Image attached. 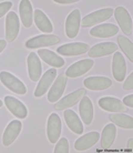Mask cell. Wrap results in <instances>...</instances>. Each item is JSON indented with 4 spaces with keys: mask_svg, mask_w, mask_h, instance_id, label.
<instances>
[{
    "mask_svg": "<svg viewBox=\"0 0 133 153\" xmlns=\"http://www.w3.org/2000/svg\"><path fill=\"white\" fill-rule=\"evenodd\" d=\"M38 56L40 57V59H42L46 63H48V65L53 67V68H61L65 63V59H62L60 56H58L57 53H54L51 50H38Z\"/></svg>",
    "mask_w": 133,
    "mask_h": 153,
    "instance_id": "obj_24",
    "label": "cell"
},
{
    "mask_svg": "<svg viewBox=\"0 0 133 153\" xmlns=\"http://www.w3.org/2000/svg\"><path fill=\"white\" fill-rule=\"evenodd\" d=\"M27 65H28V73L32 81H38L41 76L42 67L40 59L34 52H30L27 58Z\"/></svg>",
    "mask_w": 133,
    "mask_h": 153,
    "instance_id": "obj_18",
    "label": "cell"
},
{
    "mask_svg": "<svg viewBox=\"0 0 133 153\" xmlns=\"http://www.w3.org/2000/svg\"><path fill=\"white\" fill-rule=\"evenodd\" d=\"M113 9L112 8H104V9H100L97 11H93L85 16L83 19L81 20V25L83 27H90L97 23H101L106 20L110 19L112 15H113Z\"/></svg>",
    "mask_w": 133,
    "mask_h": 153,
    "instance_id": "obj_3",
    "label": "cell"
},
{
    "mask_svg": "<svg viewBox=\"0 0 133 153\" xmlns=\"http://www.w3.org/2000/svg\"><path fill=\"white\" fill-rule=\"evenodd\" d=\"M119 32V27L113 23H102L90 30V35L97 38H109Z\"/></svg>",
    "mask_w": 133,
    "mask_h": 153,
    "instance_id": "obj_22",
    "label": "cell"
},
{
    "mask_svg": "<svg viewBox=\"0 0 133 153\" xmlns=\"http://www.w3.org/2000/svg\"><path fill=\"white\" fill-rule=\"evenodd\" d=\"M122 103L126 105V107L129 108H133V94H129V96H126L123 101H122Z\"/></svg>",
    "mask_w": 133,
    "mask_h": 153,
    "instance_id": "obj_33",
    "label": "cell"
},
{
    "mask_svg": "<svg viewBox=\"0 0 133 153\" xmlns=\"http://www.w3.org/2000/svg\"><path fill=\"white\" fill-rule=\"evenodd\" d=\"M81 25V13L79 9H74L70 12L65 20V35L70 39L76 38L80 30Z\"/></svg>",
    "mask_w": 133,
    "mask_h": 153,
    "instance_id": "obj_6",
    "label": "cell"
},
{
    "mask_svg": "<svg viewBox=\"0 0 133 153\" xmlns=\"http://www.w3.org/2000/svg\"><path fill=\"white\" fill-rule=\"evenodd\" d=\"M112 74L119 82L124 80L126 74V63L121 52L115 51L112 58Z\"/></svg>",
    "mask_w": 133,
    "mask_h": 153,
    "instance_id": "obj_11",
    "label": "cell"
},
{
    "mask_svg": "<svg viewBox=\"0 0 133 153\" xmlns=\"http://www.w3.org/2000/svg\"><path fill=\"white\" fill-rule=\"evenodd\" d=\"M53 1L59 4H71L78 2V0H53Z\"/></svg>",
    "mask_w": 133,
    "mask_h": 153,
    "instance_id": "obj_34",
    "label": "cell"
},
{
    "mask_svg": "<svg viewBox=\"0 0 133 153\" xmlns=\"http://www.w3.org/2000/svg\"><path fill=\"white\" fill-rule=\"evenodd\" d=\"M118 43L121 50L124 51L126 56L128 57L130 61H133V45L131 40H129L128 38H126L124 36H119L118 37Z\"/></svg>",
    "mask_w": 133,
    "mask_h": 153,
    "instance_id": "obj_29",
    "label": "cell"
},
{
    "mask_svg": "<svg viewBox=\"0 0 133 153\" xmlns=\"http://www.w3.org/2000/svg\"><path fill=\"white\" fill-rule=\"evenodd\" d=\"M56 76H57V69L56 68H51L48 71H46V73L41 76L38 85H37V88L34 90V97L36 98H40L45 93H47L49 88L52 85Z\"/></svg>",
    "mask_w": 133,
    "mask_h": 153,
    "instance_id": "obj_8",
    "label": "cell"
},
{
    "mask_svg": "<svg viewBox=\"0 0 133 153\" xmlns=\"http://www.w3.org/2000/svg\"><path fill=\"white\" fill-rule=\"evenodd\" d=\"M79 112L81 121H83L87 126L91 124L92 120H93V104L90 98L84 96L82 99L80 100L79 104Z\"/></svg>",
    "mask_w": 133,
    "mask_h": 153,
    "instance_id": "obj_20",
    "label": "cell"
},
{
    "mask_svg": "<svg viewBox=\"0 0 133 153\" xmlns=\"http://www.w3.org/2000/svg\"><path fill=\"white\" fill-rule=\"evenodd\" d=\"M20 22L18 15L13 11H9L6 15V41L12 42L19 35Z\"/></svg>",
    "mask_w": 133,
    "mask_h": 153,
    "instance_id": "obj_4",
    "label": "cell"
},
{
    "mask_svg": "<svg viewBox=\"0 0 133 153\" xmlns=\"http://www.w3.org/2000/svg\"><path fill=\"white\" fill-rule=\"evenodd\" d=\"M94 65V61L92 59H83L80 61L76 62L69 67L65 71V76L69 78H78V76H83L84 73H87L89 70Z\"/></svg>",
    "mask_w": 133,
    "mask_h": 153,
    "instance_id": "obj_10",
    "label": "cell"
},
{
    "mask_svg": "<svg viewBox=\"0 0 133 153\" xmlns=\"http://www.w3.org/2000/svg\"><path fill=\"white\" fill-rule=\"evenodd\" d=\"M59 41H60V38L54 35H51V33L50 35H40L26 41V47L28 49H38V48L57 45Z\"/></svg>",
    "mask_w": 133,
    "mask_h": 153,
    "instance_id": "obj_7",
    "label": "cell"
},
{
    "mask_svg": "<svg viewBox=\"0 0 133 153\" xmlns=\"http://www.w3.org/2000/svg\"><path fill=\"white\" fill-rule=\"evenodd\" d=\"M65 120L68 128L72 131L73 133H77V134L83 133V130H84L83 124L81 122L80 118L78 117V114L73 110H65Z\"/></svg>",
    "mask_w": 133,
    "mask_h": 153,
    "instance_id": "obj_25",
    "label": "cell"
},
{
    "mask_svg": "<svg viewBox=\"0 0 133 153\" xmlns=\"http://www.w3.org/2000/svg\"><path fill=\"white\" fill-rule=\"evenodd\" d=\"M12 7V2L11 1H4V2H1L0 4V18L4 17V15H7L9 10L11 9Z\"/></svg>",
    "mask_w": 133,
    "mask_h": 153,
    "instance_id": "obj_31",
    "label": "cell"
},
{
    "mask_svg": "<svg viewBox=\"0 0 133 153\" xmlns=\"http://www.w3.org/2000/svg\"><path fill=\"white\" fill-rule=\"evenodd\" d=\"M99 107L103 110H106L108 112H126V105L122 103V101H120L117 98L113 97H103L98 101Z\"/></svg>",
    "mask_w": 133,
    "mask_h": 153,
    "instance_id": "obj_16",
    "label": "cell"
},
{
    "mask_svg": "<svg viewBox=\"0 0 133 153\" xmlns=\"http://www.w3.org/2000/svg\"><path fill=\"white\" fill-rule=\"evenodd\" d=\"M99 139H100L99 132H97V131L89 132V133L82 135L81 138H79L74 142V149L77 151H84V150H87L94 146L95 143L99 141Z\"/></svg>",
    "mask_w": 133,
    "mask_h": 153,
    "instance_id": "obj_21",
    "label": "cell"
},
{
    "mask_svg": "<svg viewBox=\"0 0 133 153\" xmlns=\"http://www.w3.org/2000/svg\"><path fill=\"white\" fill-rule=\"evenodd\" d=\"M132 144H133V138H130L128 141V149L132 150Z\"/></svg>",
    "mask_w": 133,
    "mask_h": 153,
    "instance_id": "obj_36",
    "label": "cell"
},
{
    "mask_svg": "<svg viewBox=\"0 0 133 153\" xmlns=\"http://www.w3.org/2000/svg\"><path fill=\"white\" fill-rule=\"evenodd\" d=\"M113 15L115 17L117 22L119 23V26L121 28V30L124 32V35H132V19L130 17L129 11L126 10V8L122 7V6H119V7L115 8V10L113 11Z\"/></svg>",
    "mask_w": 133,
    "mask_h": 153,
    "instance_id": "obj_5",
    "label": "cell"
},
{
    "mask_svg": "<svg viewBox=\"0 0 133 153\" xmlns=\"http://www.w3.org/2000/svg\"><path fill=\"white\" fill-rule=\"evenodd\" d=\"M65 85H67L65 74H60L59 76H57V79L54 80L48 92V101L50 103H56L60 99L65 90Z\"/></svg>",
    "mask_w": 133,
    "mask_h": 153,
    "instance_id": "obj_9",
    "label": "cell"
},
{
    "mask_svg": "<svg viewBox=\"0 0 133 153\" xmlns=\"http://www.w3.org/2000/svg\"><path fill=\"white\" fill-rule=\"evenodd\" d=\"M22 124L19 120H12L6 128V130L2 135V143L4 146H9L16 141V139L18 138V135L21 132Z\"/></svg>",
    "mask_w": 133,
    "mask_h": 153,
    "instance_id": "obj_15",
    "label": "cell"
},
{
    "mask_svg": "<svg viewBox=\"0 0 133 153\" xmlns=\"http://www.w3.org/2000/svg\"><path fill=\"white\" fill-rule=\"evenodd\" d=\"M117 137V128L113 123L106 124L102 130V134H101V148L102 149H109L112 144H113L114 140Z\"/></svg>",
    "mask_w": 133,
    "mask_h": 153,
    "instance_id": "obj_27",
    "label": "cell"
},
{
    "mask_svg": "<svg viewBox=\"0 0 133 153\" xmlns=\"http://www.w3.org/2000/svg\"><path fill=\"white\" fill-rule=\"evenodd\" d=\"M33 20L36 22V26L41 32H45L46 35H50L53 31V26L49 18L47 17L45 12L40 9H36L33 12Z\"/></svg>",
    "mask_w": 133,
    "mask_h": 153,
    "instance_id": "obj_23",
    "label": "cell"
},
{
    "mask_svg": "<svg viewBox=\"0 0 133 153\" xmlns=\"http://www.w3.org/2000/svg\"><path fill=\"white\" fill-rule=\"evenodd\" d=\"M115 50H118V46L114 42H102V43H98L93 46L91 49H89L88 53L90 58H99L114 53Z\"/></svg>",
    "mask_w": 133,
    "mask_h": 153,
    "instance_id": "obj_17",
    "label": "cell"
},
{
    "mask_svg": "<svg viewBox=\"0 0 133 153\" xmlns=\"http://www.w3.org/2000/svg\"><path fill=\"white\" fill-rule=\"evenodd\" d=\"M123 89H124V90H132L133 89V72L130 73V76H128L126 80L124 81Z\"/></svg>",
    "mask_w": 133,
    "mask_h": 153,
    "instance_id": "obj_32",
    "label": "cell"
},
{
    "mask_svg": "<svg viewBox=\"0 0 133 153\" xmlns=\"http://www.w3.org/2000/svg\"><path fill=\"white\" fill-rule=\"evenodd\" d=\"M89 51V45L84 42H72L60 46L57 49V52L61 56H79Z\"/></svg>",
    "mask_w": 133,
    "mask_h": 153,
    "instance_id": "obj_14",
    "label": "cell"
},
{
    "mask_svg": "<svg viewBox=\"0 0 133 153\" xmlns=\"http://www.w3.org/2000/svg\"><path fill=\"white\" fill-rule=\"evenodd\" d=\"M85 93H87L85 89H79V90L71 92L70 94H68L65 98L57 101V103L54 104V109L56 110H65L67 108L73 107L74 104L78 103L80 100L85 96Z\"/></svg>",
    "mask_w": 133,
    "mask_h": 153,
    "instance_id": "obj_12",
    "label": "cell"
},
{
    "mask_svg": "<svg viewBox=\"0 0 133 153\" xmlns=\"http://www.w3.org/2000/svg\"><path fill=\"white\" fill-rule=\"evenodd\" d=\"M61 131H62V122L60 117L57 113H51L48 119L47 123V137L49 139L50 143H57V141L60 139Z\"/></svg>",
    "mask_w": 133,
    "mask_h": 153,
    "instance_id": "obj_2",
    "label": "cell"
},
{
    "mask_svg": "<svg viewBox=\"0 0 133 153\" xmlns=\"http://www.w3.org/2000/svg\"><path fill=\"white\" fill-rule=\"evenodd\" d=\"M54 153H69V142L65 138H60L57 141L56 148L53 150Z\"/></svg>",
    "mask_w": 133,
    "mask_h": 153,
    "instance_id": "obj_30",
    "label": "cell"
},
{
    "mask_svg": "<svg viewBox=\"0 0 133 153\" xmlns=\"http://www.w3.org/2000/svg\"><path fill=\"white\" fill-rule=\"evenodd\" d=\"M109 118L115 126H119L121 128L128 129V130L133 129V118L131 115L123 114V113H112Z\"/></svg>",
    "mask_w": 133,
    "mask_h": 153,
    "instance_id": "obj_28",
    "label": "cell"
},
{
    "mask_svg": "<svg viewBox=\"0 0 133 153\" xmlns=\"http://www.w3.org/2000/svg\"><path fill=\"white\" fill-rule=\"evenodd\" d=\"M6 47H7V41L6 40H1L0 39V53L6 49Z\"/></svg>",
    "mask_w": 133,
    "mask_h": 153,
    "instance_id": "obj_35",
    "label": "cell"
},
{
    "mask_svg": "<svg viewBox=\"0 0 133 153\" xmlns=\"http://www.w3.org/2000/svg\"><path fill=\"white\" fill-rule=\"evenodd\" d=\"M0 81L4 84L7 89H9L10 91L17 94H26L27 93V88L23 84L21 80H19L16 76H13L12 73L8 72V71H2L0 72Z\"/></svg>",
    "mask_w": 133,
    "mask_h": 153,
    "instance_id": "obj_1",
    "label": "cell"
},
{
    "mask_svg": "<svg viewBox=\"0 0 133 153\" xmlns=\"http://www.w3.org/2000/svg\"><path fill=\"white\" fill-rule=\"evenodd\" d=\"M20 18L22 21V25L26 28H30L33 21V12H32V6L29 0H22L20 1L19 6Z\"/></svg>",
    "mask_w": 133,
    "mask_h": 153,
    "instance_id": "obj_26",
    "label": "cell"
},
{
    "mask_svg": "<svg viewBox=\"0 0 133 153\" xmlns=\"http://www.w3.org/2000/svg\"><path fill=\"white\" fill-rule=\"evenodd\" d=\"M2 104H4V103H2V101H1V100H0V108L2 107Z\"/></svg>",
    "mask_w": 133,
    "mask_h": 153,
    "instance_id": "obj_37",
    "label": "cell"
},
{
    "mask_svg": "<svg viewBox=\"0 0 133 153\" xmlns=\"http://www.w3.org/2000/svg\"><path fill=\"white\" fill-rule=\"evenodd\" d=\"M4 103L6 104V107H7L8 110L18 119L27 118V115H28L27 107L20 101V100L17 99V98L10 97V96L6 97L4 100Z\"/></svg>",
    "mask_w": 133,
    "mask_h": 153,
    "instance_id": "obj_13",
    "label": "cell"
},
{
    "mask_svg": "<svg viewBox=\"0 0 133 153\" xmlns=\"http://www.w3.org/2000/svg\"><path fill=\"white\" fill-rule=\"evenodd\" d=\"M83 84L85 88L93 91H99V90H104V89L110 88L112 85L111 79L106 76H89L83 81Z\"/></svg>",
    "mask_w": 133,
    "mask_h": 153,
    "instance_id": "obj_19",
    "label": "cell"
}]
</instances>
